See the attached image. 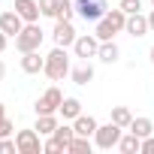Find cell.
I'll use <instances>...</instances> for the list:
<instances>
[{
    "mask_svg": "<svg viewBox=\"0 0 154 154\" xmlns=\"http://www.w3.org/2000/svg\"><path fill=\"white\" fill-rule=\"evenodd\" d=\"M42 151H48V154H60L63 148H60V145H57V142H54V139L48 136V142H42Z\"/></svg>",
    "mask_w": 154,
    "mask_h": 154,
    "instance_id": "obj_29",
    "label": "cell"
},
{
    "mask_svg": "<svg viewBox=\"0 0 154 154\" xmlns=\"http://www.w3.org/2000/svg\"><path fill=\"white\" fill-rule=\"evenodd\" d=\"M42 66H45V57H42L39 51H24V54H21V69H24L27 75L42 72Z\"/></svg>",
    "mask_w": 154,
    "mask_h": 154,
    "instance_id": "obj_13",
    "label": "cell"
},
{
    "mask_svg": "<svg viewBox=\"0 0 154 154\" xmlns=\"http://www.w3.org/2000/svg\"><path fill=\"white\" fill-rule=\"evenodd\" d=\"M72 42H75V27H72V21H57V24H54V45L69 48Z\"/></svg>",
    "mask_w": 154,
    "mask_h": 154,
    "instance_id": "obj_10",
    "label": "cell"
},
{
    "mask_svg": "<svg viewBox=\"0 0 154 154\" xmlns=\"http://www.w3.org/2000/svg\"><path fill=\"white\" fill-rule=\"evenodd\" d=\"M151 63H154V45H151Z\"/></svg>",
    "mask_w": 154,
    "mask_h": 154,
    "instance_id": "obj_35",
    "label": "cell"
},
{
    "mask_svg": "<svg viewBox=\"0 0 154 154\" xmlns=\"http://www.w3.org/2000/svg\"><path fill=\"white\" fill-rule=\"evenodd\" d=\"M75 12H79L85 21H100L106 15V0H75Z\"/></svg>",
    "mask_w": 154,
    "mask_h": 154,
    "instance_id": "obj_6",
    "label": "cell"
},
{
    "mask_svg": "<svg viewBox=\"0 0 154 154\" xmlns=\"http://www.w3.org/2000/svg\"><path fill=\"white\" fill-rule=\"evenodd\" d=\"M39 12L48 15V18H54V12H57V0H39Z\"/></svg>",
    "mask_w": 154,
    "mask_h": 154,
    "instance_id": "obj_26",
    "label": "cell"
},
{
    "mask_svg": "<svg viewBox=\"0 0 154 154\" xmlns=\"http://www.w3.org/2000/svg\"><path fill=\"white\" fill-rule=\"evenodd\" d=\"M72 51H75V57H82V60H88V57H97V51H100V39H97L94 33L75 36V42H72Z\"/></svg>",
    "mask_w": 154,
    "mask_h": 154,
    "instance_id": "obj_8",
    "label": "cell"
},
{
    "mask_svg": "<svg viewBox=\"0 0 154 154\" xmlns=\"http://www.w3.org/2000/svg\"><path fill=\"white\" fill-rule=\"evenodd\" d=\"M3 75H6V63L0 60V82H3Z\"/></svg>",
    "mask_w": 154,
    "mask_h": 154,
    "instance_id": "obj_32",
    "label": "cell"
},
{
    "mask_svg": "<svg viewBox=\"0 0 154 154\" xmlns=\"http://www.w3.org/2000/svg\"><path fill=\"white\" fill-rule=\"evenodd\" d=\"M97 57H100L103 63H115V60L121 57V48L115 45V39H106V42H100V51H97Z\"/></svg>",
    "mask_w": 154,
    "mask_h": 154,
    "instance_id": "obj_17",
    "label": "cell"
},
{
    "mask_svg": "<svg viewBox=\"0 0 154 154\" xmlns=\"http://www.w3.org/2000/svg\"><path fill=\"white\" fill-rule=\"evenodd\" d=\"M57 115H63L66 121H75L82 115V103L75 100V97H63V103H60V109H57Z\"/></svg>",
    "mask_w": 154,
    "mask_h": 154,
    "instance_id": "obj_15",
    "label": "cell"
},
{
    "mask_svg": "<svg viewBox=\"0 0 154 154\" xmlns=\"http://www.w3.org/2000/svg\"><path fill=\"white\" fill-rule=\"evenodd\" d=\"M142 154H154V133L142 139Z\"/></svg>",
    "mask_w": 154,
    "mask_h": 154,
    "instance_id": "obj_30",
    "label": "cell"
},
{
    "mask_svg": "<svg viewBox=\"0 0 154 154\" xmlns=\"http://www.w3.org/2000/svg\"><path fill=\"white\" fill-rule=\"evenodd\" d=\"M127 130H130V133H136L139 139H145V136H151V133H154V121H151V118H133Z\"/></svg>",
    "mask_w": 154,
    "mask_h": 154,
    "instance_id": "obj_18",
    "label": "cell"
},
{
    "mask_svg": "<svg viewBox=\"0 0 154 154\" xmlns=\"http://www.w3.org/2000/svg\"><path fill=\"white\" fill-rule=\"evenodd\" d=\"M12 151H18V145H15V139H9V136H3V139H0V154H12Z\"/></svg>",
    "mask_w": 154,
    "mask_h": 154,
    "instance_id": "obj_27",
    "label": "cell"
},
{
    "mask_svg": "<svg viewBox=\"0 0 154 154\" xmlns=\"http://www.w3.org/2000/svg\"><path fill=\"white\" fill-rule=\"evenodd\" d=\"M109 121H115L118 127H124V130H127V127H130V121H133V115H130V109H127V106H112V118H109Z\"/></svg>",
    "mask_w": 154,
    "mask_h": 154,
    "instance_id": "obj_24",
    "label": "cell"
},
{
    "mask_svg": "<svg viewBox=\"0 0 154 154\" xmlns=\"http://www.w3.org/2000/svg\"><path fill=\"white\" fill-rule=\"evenodd\" d=\"M15 145H18V154H39L42 151V139H39V130H18L15 133Z\"/></svg>",
    "mask_w": 154,
    "mask_h": 154,
    "instance_id": "obj_5",
    "label": "cell"
},
{
    "mask_svg": "<svg viewBox=\"0 0 154 154\" xmlns=\"http://www.w3.org/2000/svg\"><path fill=\"white\" fill-rule=\"evenodd\" d=\"M24 24H27V21H24L15 9H6L3 15H0V30H3L6 36H12V39L21 33V27H24Z\"/></svg>",
    "mask_w": 154,
    "mask_h": 154,
    "instance_id": "obj_9",
    "label": "cell"
},
{
    "mask_svg": "<svg viewBox=\"0 0 154 154\" xmlns=\"http://www.w3.org/2000/svg\"><path fill=\"white\" fill-rule=\"evenodd\" d=\"M42 72L48 75L51 82H60L63 75H69V57H66V48L54 45V51L45 54V66H42Z\"/></svg>",
    "mask_w": 154,
    "mask_h": 154,
    "instance_id": "obj_2",
    "label": "cell"
},
{
    "mask_svg": "<svg viewBox=\"0 0 154 154\" xmlns=\"http://www.w3.org/2000/svg\"><path fill=\"white\" fill-rule=\"evenodd\" d=\"M39 45H42V27H39L36 21L24 24L21 33L15 36V48L24 54V51H39Z\"/></svg>",
    "mask_w": 154,
    "mask_h": 154,
    "instance_id": "obj_3",
    "label": "cell"
},
{
    "mask_svg": "<svg viewBox=\"0 0 154 154\" xmlns=\"http://www.w3.org/2000/svg\"><path fill=\"white\" fill-rule=\"evenodd\" d=\"M69 79L75 82V85H88V82H94V66L85 60V63H79L75 69H69Z\"/></svg>",
    "mask_w": 154,
    "mask_h": 154,
    "instance_id": "obj_16",
    "label": "cell"
},
{
    "mask_svg": "<svg viewBox=\"0 0 154 154\" xmlns=\"http://www.w3.org/2000/svg\"><path fill=\"white\" fill-rule=\"evenodd\" d=\"M118 151H124V154H139V151H142V139H139L136 133H127V136H121Z\"/></svg>",
    "mask_w": 154,
    "mask_h": 154,
    "instance_id": "obj_20",
    "label": "cell"
},
{
    "mask_svg": "<svg viewBox=\"0 0 154 154\" xmlns=\"http://www.w3.org/2000/svg\"><path fill=\"white\" fill-rule=\"evenodd\" d=\"M124 30L130 33V36H145L151 27H148V15H142V12H133V15H127V24H124Z\"/></svg>",
    "mask_w": 154,
    "mask_h": 154,
    "instance_id": "obj_11",
    "label": "cell"
},
{
    "mask_svg": "<svg viewBox=\"0 0 154 154\" xmlns=\"http://www.w3.org/2000/svg\"><path fill=\"white\" fill-rule=\"evenodd\" d=\"M36 130H39V136H51L57 130V118L54 115H36Z\"/></svg>",
    "mask_w": 154,
    "mask_h": 154,
    "instance_id": "obj_21",
    "label": "cell"
},
{
    "mask_svg": "<svg viewBox=\"0 0 154 154\" xmlns=\"http://www.w3.org/2000/svg\"><path fill=\"white\" fill-rule=\"evenodd\" d=\"M60 103H63V94L57 91V88H48L39 100H36V115H57V109H60Z\"/></svg>",
    "mask_w": 154,
    "mask_h": 154,
    "instance_id": "obj_7",
    "label": "cell"
},
{
    "mask_svg": "<svg viewBox=\"0 0 154 154\" xmlns=\"http://www.w3.org/2000/svg\"><path fill=\"white\" fill-rule=\"evenodd\" d=\"M148 27L154 30V9H151V15H148Z\"/></svg>",
    "mask_w": 154,
    "mask_h": 154,
    "instance_id": "obj_33",
    "label": "cell"
},
{
    "mask_svg": "<svg viewBox=\"0 0 154 154\" xmlns=\"http://www.w3.org/2000/svg\"><path fill=\"white\" fill-rule=\"evenodd\" d=\"M124 24H127V12L118 6V9H109L100 21H97V27H94V36L100 39V42H106V39H115V33H121L124 30Z\"/></svg>",
    "mask_w": 154,
    "mask_h": 154,
    "instance_id": "obj_1",
    "label": "cell"
},
{
    "mask_svg": "<svg viewBox=\"0 0 154 154\" xmlns=\"http://www.w3.org/2000/svg\"><path fill=\"white\" fill-rule=\"evenodd\" d=\"M118 6H121L127 15H133V12H139V9H142V0H118Z\"/></svg>",
    "mask_w": 154,
    "mask_h": 154,
    "instance_id": "obj_25",
    "label": "cell"
},
{
    "mask_svg": "<svg viewBox=\"0 0 154 154\" xmlns=\"http://www.w3.org/2000/svg\"><path fill=\"white\" fill-rule=\"evenodd\" d=\"M72 127H75V133H79V136H94L100 124H97L94 115H79V118L72 121Z\"/></svg>",
    "mask_w": 154,
    "mask_h": 154,
    "instance_id": "obj_14",
    "label": "cell"
},
{
    "mask_svg": "<svg viewBox=\"0 0 154 154\" xmlns=\"http://www.w3.org/2000/svg\"><path fill=\"white\" fill-rule=\"evenodd\" d=\"M72 136H75V127H69V124H57V130L51 133V139H54V142H57V145H60L63 151L69 148V142H72Z\"/></svg>",
    "mask_w": 154,
    "mask_h": 154,
    "instance_id": "obj_19",
    "label": "cell"
},
{
    "mask_svg": "<svg viewBox=\"0 0 154 154\" xmlns=\"http://www.w3.org/2000/svg\"><path fill=\"white\" fill-rule=\"evenodd\" d=\"M121 136H124V127H118L115 121H109V124L97 127V133H94V145L103 148V151H109V148H118Z\"/></svg>",
    "mask_w": 154,
    "mask_h": 154,
    "instance_id": "obj_4",
    "label": "cell"
},
{
    "mask_svg": "<svg viewBox=\"0 0 154 154\" xmlns=\"http://www.w3.org/2000/svg\"><path fill=\"white\" fill-rule=\"evenodd\" d=\"M151 3H154V0H151Z\"/></svg>",
    "mask_w": 154,
    "mask_h": 154,
    "instance_id": "obj_36",
    "label": "cell"
},
{
    "mask_svg": "<svg viewBox=\"0 0 154 154\" xmlns=\"http://www.w3.org/2000/svg\"><path fill=\"white\" fill-rule=\"evenodd\" d=\"M6 39H9V36H6L3 30H0V54H3V51H6Z\"/></svg>",
    "mask_w": 154,
    "mask_h": 154,
    "instance_id": "obj_31",
    "label": "cell"
},
{
    "mask_svg": "<svg viewBox=\"0 0 154 154\" xmlns=\"http://www.w3.org/2000/svg\"><path fill=\"white\" fill-rule=\"evenodd\" d=\"M15 133V124L9 121V118H3V121H0V139H3V136H12Z\"/></svg>",
    "mask_w": 154,
    "mask_h": 154,
    "instance_id": "obj_28",
    "label": "cell"
},
{
    "mask_svg": "<svg viewBox=\"0 0 154 154\" xmlns=\"http://www.w3.org/2000/svg\"><path fill=\"white\" fill-rule=\"evenodd\" d=\"M12 9H15L27 24H30V21H36V18L42 15V12H39V0H15V6H12Z\"/></svg>",
    "mask_w": 154,
    "mask_h": 154,
    "instance_id": "obj_12",
    "label": "cell"
},
{
    "mask_svg": "<svg viewBox=\"0 0 154 154\" xmlns=\"http://www.w3.org/2000/svg\"><path fill=\"white\" fill-rule=\"evenodd\" d=\"M3 118H6V106H3V103H0V121H3Z\"/></svg>",
    "mask_w": 154,
    "mask_h": 154,
    "instance_id": "obj_34",
    "label": "cell"
},
{
    "mask_svg": "<svg viewBox=\"0 0 154 154\" xmlns=\"http://www.w3.org/2000/svg\"><path fill=\"white\" fill-rule=\"evenodd\" d=\"M72 15H75V3H72V0H57L54 21H72Z\"/></svg>",
    "mask_w": 154,
    "mask_h": 154,
    "instance_id": "obj_23",
    "label": "cell"
},
{
    "mask_svg": "<svg viewBox=\"0 0 154 154\" xmlns=\"http://www.w3.org/2000/svg\"><path fill=\"white\" fill-rule=\"evenodd\" d=\"M66 151L69 154H91V136H79V133H75Z\"/></svg>",
    "mask_w": 154,
    "mask_h": 154,
    "instance_id": "obj_22",
    "label": "cell"
}]
</instances>
